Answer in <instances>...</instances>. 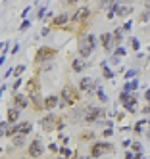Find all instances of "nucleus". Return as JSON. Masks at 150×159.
I'll return each mask as SVG.
<instances>
[{
  "label": "nucleus",
  "instance_id": "nucleus-1",
  "mask_svg": "<svg viewBox=\"0 0 150 159\" xmlns=\"http://www.w3.org/2000/svg\"><path fill=\"white\" fill-rule=\"evenodd\" d=\"M94 48H96V38L92 35H87V36L83 35L79 38V54H81V58H89Z\"/></svg>",
  "mask_w": 150,
  "mask_h": 159
},
{
  "label": "nucleus",
  "instance_id": "nucleus-2",
  "mask_svg": "<svg viewBox=\"0 0 150 159\" xmlns=\"http://www.w3.org/2000/svg\"><path fill=\"white\" fill-rule=\"evenodd\" d=\"M31 129H33V125L31 123H15L12 129H8L6 130V136L10 138V136H15V134H27V132H31Z\"/></svg>",
  "mask_w": 150,
  "mask_h": 159
},
{
  "label": "nucleus",
  "instance_id": "nucleus-3",
  "mask_svg": "<svg viewBox=\"0 0 150 159\" xmlns=\"http://www.w3.org/2000/svg\"><path fill=\"white\" fill-rule=\"evenodd\" d=\"M54 56H56V48H46V46H42V48L37 52V56H35V62H37V63L50 62Z\"/></svg>",
  "mask_w": 150,
  "mask_h": 159
},
{
  "label": "nucleus",
  "instance_id": "nucleus-4",
  "mask_svg": "<svg viewBox=\"0 0 150 159\" xmlns=\"http://www.w3.org/2000/svg\"><path fill=\"white\" fill-rule=\"evenodd\" d=\"M62 100H64L66 105H71V104L77 102V92H75V88L71 86V84H66V86L62 88Z\"/></svg>",
  "mask_w": 150,
  "mask_h": 159
},
{
  "label": "nucleus",
  "instance_id": "nucleus-5",
  "mask_svg": "<svg viewBox=\"0 0 150 159\" xmlns=\"http://www.w3.org/2000/svg\"><path fill=\"white\" fill-rule=\"evenodd\" d=\"M102 109L100 107H89V111H87V115H85V123H96V121L102 117Z\"/></svg>",
  "mask_w": 150,
  "mask_h": 159
},
{
  "label": "nucleus",
  "instance_id": "nucleus-6",
  "mask_svg": "<svg viewBox=\"0 0 150 159\" xmlns=\"http://www.w3.org/2000/svg\"><path fill=\"white\" fill-rule=\"evenodd\" d=\"M89 15H91V10H89L87 6H83V8H79V10L75 12L73 15H71V21H79V23H85L89 19Z\"/></svg>",
  "mask_w": 150,
  "mask_h": 159
},
{
  "label": "nucleus",
  "instance_id": "nucleus-7",
  "mask_svg": "<svg viewBox=\"0 0 150 159\" xmlns=\"http://www.w3.org/2000/svg\"><path fill=\"white\" fill-rule=\"evenodd\" d=\"M27 153H29L31 157H39L40 153H42V142H40L39 138H37V140H33L29 144V148H27Z\"/></svg>",
  "mask_w": 150,
  "mask_h": 159
},
{
  "label": "nucleus",
  "instance_id": "nucleus-8",
  "mask_svg": "<svg viewBox=\"0 0 150 159\" xmlns=\"http://www.w3.org/2000/svg\"><path fill=\"white\" fill-rule=\"evenodd\" d=\"M25 92L27 94H37V92H40V83H39V79L37 77H33V79H29L25 83Z\"/></svg>",
  "mask_w": 150,
  "mask_h": 159
},
{
  "label": "nucleus",
  "instance_id": "nucleus-9",
  "mask_svg": "<svg viewBox=\"0 0 150 159\" xmlns=\"http://www.w3.org/2000/svg\"><path fill=\"white\" fill-rule=\"evenodd\" d=\"M110 150H112L110 144H102V142H98V144L92 146L91 153H92V157H100V155H104L106 152H110Z\"/></svg>",
  "mask_w": 150,
  "mask_h": 159
},
{
  "label": "nucleus",
  "instance_id": "nucleus-10",
  "mask_svg": "<svg viewBox=\"0 0 150 159\" xmlns=\"http://www.w3.org/2000/svg\"><path fill=\"white\" fill-rule=\"evenodd\" d=\"M94 86H96V83H92L89 77H83V79H81V83H79V90H81V92H87V94L94 92Z\"/></svg>",
  "mask_w": 150,
  "mask_h": 159
},
{
  "label": "nucleus",
  "instance_id": "nucleus-11",
  "mask_svg": "<svg viewBox=\"0 0 150 159\" xmlns=\"http://www.w3.org/2000/svg\"><path fill=\"white\" fill-rule=\"evenodd\" d=\"M29 105V98L25 94H14V107L18 109H25Z\"/></svg>",
  "mask_w": 150,
  "mask_h": 159
},
{
  "label": "nucleus",
  "instance_id": "nucleus-12",
  "mask_svg": "<svg viewBox=\"0 0 150 159\" xmlns=\"http://www.w3.org/2000/svg\"><path fill=\"white\" fill-rule=\"evenodd\" d=\"M100 42H102L104 50L110 52L112 48H113V42H116V40H113V35H112V33H104V35L100 36Z\"/></svg>",
  "mask_w": 150,
  "mask_h": 159
},
{
  "label": "nucleus",
  "instance_id": "nucleus-13",
  "mask_svg": "<svg viewBox=\"0 0 150 159\" xmlns=\"http://www.w3.org/2000/svg\"><path fill=\"white\" fill-rule=\"evenodd\" d=\"M40 125H42V129L44 130H52V129H56V117L52 115H46V117H42V121H40Z\"/></svg>",
  "mask_w": 150,
  "mask_h": 159
},
{
  "label": "nucleus",
  "instance_id": "nucleus-14",
  "mask_svg": "<svg viewBox=\"0 0 150 159\" xmlns=\"http://www.w3.org/2000/svg\"><path fill=\"white\" fill-rule=\"evenodd\" d=\"M19 111H21V109H18V107H10V109H8V123H12V125L18 123Z\"/></svg>",
  "mask_w": 150,
  "mask_h": 159
},
{
  "label": "nucleus",
  "instance_id": "nucleus-15",
  "mask_svg": "<svg viewBox=\"0 0 150 159\" xmlns=\"http://www.w3.org/2000/svg\"><path fill=\"white\" fill-rule=\"evenodd\" d=\"M67 21H70V15H67V14H60L58 17L52 19V25H54V27H64Z\"/></svg>",
  "mask_w": 150,
  "mask_h": 159
},
{
  "label": "nucleus",
  "instance_id": "nucleus-16",
  "mask_svg": "<svg viewBox=\"0 0 150 159\" xmlns=\"http://www.w3.org/2000/svg\"><path fill=\"white\" fill-rule=\"evenodd\" d=\"M31 102H33V105H35V111H40V109H44V100H40V96H39V92L37 94H31Z\"/></svg>",
  "mask_w": 150,
  "mask_h": 159
},
{
  "label": "nucleus",
  "instance_id": "nucleus-17",
  "mask_svg": "<svg viewBox=\"0 0 150 159\" xmlns=\"http://www.w3.org/2000/svg\"><path fill=\"white\" fill-rule=\"evenodd\" d=\"M85 67H87V62H83L81 58H77V60H73V62H71V69H73L75 73H81Z\"/></svg>",
  "mask_w": 150,
  "mask_h": 159
},
{
  "label": "nucleus",
  "instance_id": "nucleus-18",
  "mask_svg": "<svg viewBox=\"0 0 150 159\" xmlns=\"http://www.w3.org/2000/svg\"><path fill=\"white\" fill-rule=\"evenodd\" d=\"M123 107L127 109L129 113H135V107H137V98H135V94H133L127 102H125V104H123Z\"/></svg>",
  "mask_w": 150,
  "mask_h": 159
},
{
  "label": "nucleus",
  "instance_id": "nucleus-19",
  "mask_svg": "<svg viewBox=\"0 0 150 159\" xmlns=\"http://www.w3.org/2000/svg\"><path fill=\"white\" fill-rule=\"evenodd\" d=\"M56 105H58V98H56V96L44 98V109H54Z\"/></svg>",
  "mask_w": 150,
  "mask_h": 159
},
{
  "label": "nucleus",
  "instance_id": "nucleus-20",
  "mask_svg": "<svg viewBox=\"0 0 150 159\" xmlns=\"http://www.w3.org/2000/svg\"><path fill=\"white\" fill-rule=\"evenodd\" d=\"M131 12H133L131 6H119L117 8V15H119V17H125V15H129Z\"/></svg>",
  "mask_w": 150,
  "mask_h": 159
},
{
  "label": "nucleus",
  "instance_id": "nucleus-21",
  "mask_svg": "<svg viewBox=\"0 0 150 159\" xmlns=\"http://www.w3.org/2000/svg\"><path fill=\"white\" fill-rule=\"evenodd\" d=\"M102 75H104V79H113V73H112V69L106 65V62H102Z\"/></svg>",
  "mask_w": 150,
  "mask_h": 159
},
{
  "label": "nucleus",
  "instance_id": "nucleus-22",
  "mask_svg": "<svg viewBox=\"0 0 150 159\" xmlns=\"http://www.w3.org/2000/svg\"><path fill=\"white\" fill-rule=\"evenodd\" d=\"M137 86H139V81H137V79H133V81H129V83L125 84V88H123V90L131 92V90H137Z\"/></svg>",
  "mask_w": 150,
  "mask_h": 159
},
{
  "label": "nucleus",
  "instance_id": "nucleus-23",
  "mask_svg": "<svg viewBox=\"0 0 150 159\" xmlns=\"http://www.w3.org/2000/svg\"><path fill=\"white\" fill-rule=\"evenodd\" d=\"M129 98H131V92L123 90V92H121V94H119V102H121V104H125V102H127Z\"/></svg>",
  "mask_w": 150,
  "mask_h": 159
},
{
  "label": "nucleus",
  "instance_id": "nucleus-24",
  "mask_svg": "<svg viewBox=\"0 0 150 159\" xmlns=\"http://www.w3.org/2000/svg\"><path fill=\"white\" fill-rule=\"evenodd\" d=\"M135 77H137V71H135V69H129V71H127V73H125V79H127V81H131V79H135Z\"/></svg>",
  "mask_w": 150,
  "mask_h": 159
},
{
  "label": "nucleus",
  "instance_id": "nucleus-25",
  "mask_svg": "<svg viewBox=\"0 0 150 159\" xmlns=\"http://www.w3.org/2000/svg\"><path fill=\"white\" fill-rule=\"evenodd\" d=\"M23 71H25V65H18V67L14 69V75L19 77V75H23Z\"/></svg>",
  "mask_w": 150,
  "mask_h": 159
},
{
  "label": "nucleus",
  "instance_id": "nucleus-26",
  "mask_svg": "<svg viewBox=\"0 0 150 159\" xmlns=\"http://www.w3.org/2000/svg\"><path fill=\"white\" fill-rule=\"evenodd\" d=\"M131 148H133V152H135V153H140L143 146H140V142H133V144H131Z\"/></svg>",
  "mask_w": 150,
  "mask_h": 159
},
{
  "label": "nucleus",
  "instance_id": "nucleus-27",
  "mask_svg": "<svg viewBox=\"0 0 150 159\" xmlns=\"http://www.w3.org/2000/svg\"><path fill=\"white\" fill-rule=\"evenodd\" d=\"M112 35H113V40H116V42H119L121 36H123V35H121V29H116V31L112 33Z\"/></svg>",
  "mask_w": 150,
  "mask_h": 159
},
{
  "label": "nucleus",
  "instance_id": "nucleus-28",
  "mask_svg": "<svg viewBox=\"0 0 150 159\" xmlns=\"http://www.w3.org/2000/svg\"><path fill=\"white\" fill-rule=\"evenodd\" d=\"M148 19H150V12H148V10H144V12H143V15H140V21L146 23Z\"/></svg>",
  "mask_w": 150,
  "mask_h": 159
},
{
  "label": "nucleus",
  "instance_id": "nucleus-29",
  "mask_svg": "<svg viewBox=\"0 0 150 159\" xmlns=\"http://www.w3.org/2000/svg\"><path fill=\"white\" fill-rule=\"evenodd\" d=\"M96 92H98V98H100V100H102V102H106V100H108V96L104 94V90H102V88H98V90H96Z\"/></svg>",
  "mask_w": 150,
  "mask_h": 159
},
{
  "label": "nucleus",
  "instance_id": "nucleus-30",
  "mask_svg": "<svg viewBox=\"0 0 150 159\" xmlns=\"http://www.w3.org/2000/svg\"><path fill=\"white\" fill-rule=\"evenodd\" d=\"M112 0H100V8H108V6H112Z\"/></svg>",
  "mask_w": 150,
  "mask_h": 159
},
{
  "label": "nucleus",
  "instance_id": "nucleus-31",
  "mask_svg": "<svg viewBox=\"0 0 150 159\" xmlns=\"http://www.w3.org/2000/svg\"><path fill=\"white\" fill-rule=\"evenodd\" d=\"M146 123V121H139V123L135 125V132H140V130H143V125Z\"/></svg>",
  "mask_w": 150,
  "mask_h": 159
},
{
  "label": "nucleus",
  "instance_id": "nucleus-32",
  "mask_svg": "<svg viewBox=\"0 0 150 159\" xmlns=\"http://www.w3.org/2000/svg\"><path fill=\"white\" fill-rule=\"evenodd\" d=\"M131 46H133V50H139V40H137V38H131Z\"/></svg>",
  "mask_w": 150,
  "mask_h": 159
},
{
  "label": "nucleus",
  "instance_id": "nucleus-33",
  "mask_svg": "<svg viewBox=\"0 0 150 159\" xmlns=\"http://www.w3.org/2000/svg\"><path fill=\"white\" fill-rule=\"evenodd\" d=\"M19 86H21V77H18V79H15V83H14V90H18Z\"/></svg>",
  "mask_w": 150,
  "mask_h": 159
},
{
  "label": "nucleus",
  "instance_id": "nucleus-34",
  "mask_svg": "<svg viewBox=\"0 0 150 159\" xmlns=\"http://www.w3.org/2000/svg\"><path fill=\"white\" fill-rule=\"evenodd\" d=\"M81 138H83V140H91V138H92V132H83V134H81Z\"/></svg>",
  "mask_w": 150,
  "mask_h": 159
},
{
  "label": "nucleus",
  "instance_id": "nucleus-35",
  "mask_svg": "<svg viewBox=\"0 0 150 159\" xmlns=\"http://www.w3.org/2000/svg\"><path fill=\"white\" fill-rule=\"evenodd\" d=\"M60 152H62V153H64V155H66V157H71V152H70V150H67V148H62V150H60Z\"/></svg>",
  "mask_w": 150,
  "mask_h": 159
},
{
  "label": "nucleus",
  "instance_id": "nucleus-36",
  "mask_svg": "<svg viewBox=\"0 0 150 159\" xmlns=\"http://www.w3.org/2000/svg\"><path fill=\"white\" fill-rule=\"evenodd\" d=\"M133 27V21H125V25H123V31H129Z\"/></svg>",
  "mask_w": 150,
  "mask_h": 159
},
{
  "label": "nucleus",
  "instance_id": "nucleus-37",
  "mask_svg": "<svg viewBox=\"0 0 150 159\" xmlns=\"http://www.w3.org/2000/svg\"><path fill=\"white\" fill-rule=\"evenodd\" d=\"M116 56H125V48H117V50H116Z\"/></svg>",
  "mask_w": 150,
  "mask_h": 159
},
{
  "label": "nucleus",
  "instance_id": "nucleus-38",
  "mask_svg": "<svg viewBox=\"0 0 150 159\" xmlns=\"http://www.w3.org/2000/svg\"><path fill=\"white\" fill-rule=\"evenodd\" d=\"M102 136H106V138H108V136H112V129L108 127V129H106V130H104V132H102Z\"/></svg>",
  "mask_w": 150,
  "mask_h": 159
},
{
  "label": "nucleus",
  "instance_id": "nucleus-39",
  "mask_svg": "<svg viewBox=\"0 0 150 159\" xmlns=\"http://www.w3.org/2000/svg\"><path fill=\"white\" fill-rule=\"evenodd\" d=\"M8 125H10V123H0V132H6V127H8Z\"/></svg>",
  "mask_w": 150,
  "mask_h": 159
},
{
  "label": "nucleus",
  "instance_id": "nucleus-40",
  "mask_svg": "<svg viewBox=\"0 0 150 159\" xmlns=\"http://www.w3.org/2000/svg\"><path fill=\"white\" fill-rule=\"evenodd\" d=\"M48 148H50V152H58V146H56V144H50Z\"/></svg>",
  "mask_w": 150,
  "mask_h": 159
},
{
  "label": "nucleus",
  "instance_id": "nucleus-41",
  "mask_svg": "<svg viewBox=\"0 0 150 159\" xmlns=\"http://www.w3.org/2000/svg\"><path fill=\"white\" fill-rule=\"evenodd\" d=\"M27 27H29V21H23V23H21V31H25Z\"/></svg>",
  "mask_w": 150,
  "mask_h": 159
},
{
  "label": "nucleus",
  "instance_id": "nucleus-42",
  "mask_svg": "<svg viewBox=\"0 0 150 159\" xmlns=\"http://www.w3.org/2000/svg\"><path fill=\"white\" fill-rule=\"evenodd\" d=\"M40 17H44V8H40V10H39V19Z\"/></svg>",
  "mask_w": 150,
  "mask_h": 159
},
{
  "label": "nucleus",
  "instance_id": "nucleus-43",
  "mask_svg": "<svg viewBox=\"0 0 150 159\" xmlns=\"http://www.w3.org/2000/svg\"><path fill=\"white\" fill-rule=\"evenodd\" d=\"M144 8H146V10L150 12V0H144Z\"/></svg>",
  "mask_w": 150,
  "mask_h": 159
},
{
  "label": "nucleus",
  "instance_id": "nucleus-44",
  "mask_svg": "<svg viewBox=\"0 0 150 159\" xmlns=\"http://www.w3.org/2000/svg\"><path fill=\"white\" fill-rule=\"evenodd\" d=\"M144 98H146V100L150 102V88H148V90H146V92H144Z\"/></svg>",
  "mask_w": 150,
  "mask_h": 159
},
{
  "label": "nucleus",
  "instance_id": "nucleus-45",
  "mask_svg": "<svg viewBox=\"0 0 150 159\" xmlns=\"http://www.w3.org/2000/svg\"><path fill=\"white\" fill-rule=\"evenodd\" d=\"M125 159H135V157H133V153H125Z\"/></svg>",
  "mask_w": 150,
  "mask_h": 159
},
{
  "label": "nucleus",
  "instance_id": "nucleus-46",
  "mask_svg": "<svg viewBox=\"0 0 150 159\" xmlns=\"http://www.w3.org/2000/svg\"><path fill=\"white\" fill-rule=\"evenodd\" d=\"M135 159H144V157H143V153H135Z\"/></svg>",
  "mask_w": 150,
  "mask_h": 159
},
{
  "label": "nucleus",
  "instance_id": "nucleus-47",
  "mask_svg": "<svg viewBox=\"0 0 150 159\" xmlns=\"http://www.w3.org/2000/svg\"><path fill=\"white\" fill-rule=\"evenodd\" d=\"M143 113H150V105H146V107L143 109Z\"/></svg>",
  "mask_w": 150,
  "mask_h": 159
},
{
  "label": "nucleus",
  "instance_id": "nucleus-48",
  "mask_svg": "<svg viewBox=\"0 0 150 159\" xmlns=\"http://www.w3.org/2000/svg\"><path fill=\"white\" fill-rule=\"evenodd\" d=\"M77 2V0H67V4H75Z\"/></svg>",
  "mask_w": 150,
  "mask_h": 159
},
{
  "label": "nucleus",
  "instance_id": "nucleus-49",
  "mask_svg": "<svg viewBox=\"0 0 150 159\" xmlns=\"http://www.w3.org/2000/svg\"><path fill=\"white\" fill-rule=\"evenodd\" d=\"M4 46H6V44H4V42H0V50H2V48H4Z\"/></svg>",
  "mask_w": 150,
  "mask_h": 159
},
{
  "label": "nucleus",
  "instance_id": "nucleus-50",
  "mask_svg": "<svg viewBox=\"0 0 150 159\" xmlns=\"http://www.w3.org/2000/svg\"><path fill=\"white\" fill-rule=\"evenodd\" d=\"M2 92H4V86H2V88H0V94H2Z\"/></svg>",
  "mask_w": 150,
  "mask_h": 159
},
{
  "label": "nucleus",
  "instance_id": "nucleus-51",
  "mask_svg": "<svg viewBox=\"0 0 150 159\" xmlns=\"http://www.w3.org/2000/svg\"><path fill=\"white\" fill-rule=\"evenodd\" d=\"M148 140H150V130H148Z\"/></svg>",
  "mask_w": 150,
  "mask_h": 159
},
{
  "label": "nucleus",
  "instance_id": "nucleus-52",
  "mask_svg": "<svg viewBox=\"0 0 150 159\" xmlns=\"http://www.w3.org/2000/svg\"><path fill=\"white\" fill-rule=\"evenodd\" d=\"M125 2H129V0H125Z\"/></svg>",
  "mask_w": 150,
  "mask_h": 159
}]
</instances>
